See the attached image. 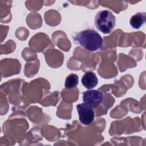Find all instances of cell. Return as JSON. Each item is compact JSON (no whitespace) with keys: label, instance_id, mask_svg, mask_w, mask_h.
<instances>
[{"label":"cell","instance_id":"obj_1","mask_svg":"<svg viewBox=\"0 0 146 146\" xmlns=\"http://www.w3.org/2000/svg\"><path fill=\"white\" fill-rule=\"evenodd\" d=\"M74 42L90 51L100 50L103 47V40L100 35L93 29H87L76 33Z\"/></svg>","mask_w":146,"mask_h":146},{"label":"cell","instance_id":"obj_2","mask_svg":"<svg viewBox=\"0 0 146 146\" xmlns=\"http://www.w3.org/2000/svg\"><path fill=\"white\" fill-rule=\"evenodd\" d=\"M94 23L99 31L103 34H109L115 26L116 18L110 10H103L97 13Z\"/></svg>","mask_w":146,"mask_h":146},{"label":"cell","instance_id":"obj_3","mask_svg":"<svg viewBox=\"0 0 146 146\" xmlns=\"http://www.w3.org/2000/svg\"><path fill=\"white\" fill-rule=\"evenodd\" d=\"M76 110L79 121L82 124L88 125L94 121L95 113L94 108L91 106L83 102L76 106Z\"/></svg>","mask_w":146,"mask_h":146},{"label":"cell","instance_id":"obj_4","mask_svg":"<svg viewBox=\"0 0 146 146\" xmlns=\"http://www.w3.org/2000/svg\"><path fill=\"white\" fill-rule=\"evenodd\" d=\"M83 100L94 109L96 108L103 103V94L99 90H88L83 92Z\"/></svg>","mask_w":146,"mask_h":146},{"label":"cell","instance_id":"obj_5","mask_svg":"<svg viewBox=\"0 0 146 146\" xmlns=\"http://www.w3.org/2000/svg\"><path fill=\"white\" fill-rule=\"evenodd\" d=\"M82 84L87 89H92L98 83V79L96 74L92 71L86 72L82 78Z\"/></svg>","mask_w":146,"mask_h":146},{"label":"cell","instance_id":"obj_6","mask_svg":"<svg viewBox=\"0 0 146 146\" xmlns=\"http://www.w3.org/2000/svg\"><path fill=\"white\" fill-rule=\"evenodd\" d=\"M146 22V14L145 12H138L133 15L130 19L131 26L135 29H139Z\"/></svg>","mask_w":146,"mask_h":146},{"label":"cell","instance_id":"obj_7","mask_svg":"<svg viewBox=\"0 0 146 146\" xmlns=\"http://www.w3.org/2000/svg\"><path fill=\"white\" fill-rule=\"evenodd\" d=\"M79 82V77L76 74H71L66 77L64 86L67 89H71L76 87Z\"/></svg>","mask_w":146,"mask_h":146}]
</instances>
